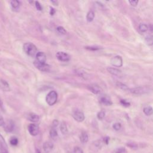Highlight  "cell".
<instances>
[{"label": "cell", "mask_w": 153, "mask_h": 153, "mask_svg": "<svg viewBox=\"0 0 153 153\" xmlns=\"http://www.w3.org/2000/svg\"><path fill=\"white\" fill-rule=\"evenodd\" d=\"M23 51L29 56H34L37 53L36 47L31 42H26L23 45Z\"/></svg>", "instance_id": "obj_1"}, {"label": "cell", "mask_w": 153, "mask_h": 153, "mask_svg": "<svg viewBox=\"0 0 153 153\" xmlns=\"http://www.w3.org/2000/svg\"><path fill=\"white\" fill-rule=\"evenodd\" d=\"M46 102L47 104L50 106H53L54 105L57 100V94L56 91H50L45 98Z\"/></svg>", "instance_id": "obj_2"}, {"label": "cell", "mask_w": 153, "mask_h": 153, "mask_svg": "<svg viewBox=\"0 0 153 153\" xmlns=\"http://www.w3.org/2000/svg\"><path fill=\"white\" fill-rule=\"evenodd\" d=\"M130 91L133 94L141 95L148 93L149 91V88L147 87H137L130 89Z\"/></svg>", "instance_id": "obj_3"}, {"label": "cell", "mask_w": 153, "mask_h": 153, "mask_svg": "<svg viewBox=\"0 0 153 153\" xmlns=\"http://www.w3.org/2000/svg\"><path fill=\"white\" fill-rule=\"evenodd\" d=\"M33 65L39 71H42V72H48L50 70L51 66L50 65L47 64V63H39L37 61H35L33 62Z\"/></svg>", "instance_id": "obj_4"}, {"label": "cell", "mask_w": 153, "mask_h": 153, "mask_svg": "<svg viewBox=\"0 0 153 153\" xmlns=\"http://www.w3.org/2000/svg\"><path fill=\"white\" fill-rule=\"evenodd\" d=\"M27 130H28L30 134L33 136H36L39 133L38 126L34 123L29 124L27 127Z\"/></svg>", "instance_id": "obj_5"}, {"label": "cell", "mask_w": 153, "mask_h": 153, "mask_svg": "<svg viewBox=\"0 0 153 153\" xmlns=\"http://www.w3.org/2000/svg\"><path fill=\"white\" fill-rule=\"evenodd\" d=\"M56 56L59 60L62 62H68L71 59L70 56L68 53L63 51H58L56 53Z\"/></svg>", "instance_id": "obj_6"}, {"label": "cell", "mask_w": 153, "mask_h": 153, "mask_svg": "<svg viewBox=\"0 0 153 153\" xmlns=\"http://www.w3.org/2000/svg\"><path fill=\"white\" fill-rule=\"evenodd\" d=\"M111 63L115 67H121L123 65V59L120 56H115L111 60Z\"/></svg>", "instance_id": "obj_7"}, {"label": "cell", "mask_w": 153, "mask_h": 153, "mask_svg": "<svg viewBox=\"0 0 153 153\" xmlns=\"http://www.w3.org/2000/svg\"><path fill=\"white\" fill-rule=\"evenodd\" d=\"M72 117L75 121L78 122H82L85 119V116L84 113L79 110L74 111L72 114Z\"/></svg>", "instance_id": "obj_8"}, {"label": "cell", "mask_w": 153, "mask_h": 153, "mask_svg": "<svg viewBox=\"0 0 153 153\" xmlns=\"http://www.w3.org/2000/svg\"><path fill=\"white\" fill-rule=\"evenodd\" d=\"M87 88L93 93L95 94H98L102 93V89L100 88L99 85L96 84H91L90 85H88Z\"/></svg>", "instance_id": "obj_9"}, {"label": "cell", "mask_w": 153, "mask_h": 153, "mask_svg": "<svg viewBox=\"0 0 153 153\" xmlns=\"http://www.w3.org/2000/svg\"><path fill=\"white\" fill-rule=\"evenodd\" d=\"M0 153H8L7 144L3 137L0 134Z\"/></svg>", "instance_id": "obj_10"}, {"label": "cell", "mask_w": 153, "mask_h": 153, "mask_svg": "<svg viewBox=\"0 0 153 153\" xmlns=\"http://www.w3.org/2000/svg\"><path fill=\"white\" fill-rule=\"evenodd\" d=\"M3 127L6 132L10 133L12 132L14 128V123L13 121L9 120L7 123H4Z\"/></svg>", "instance_id": "obj_11"}, {"label": "cell", "mask_w": 153, "mask_h": 153, "mask_svg": "<svg viewBox=\"0 0 153 153\" xmlns=\"http://www.w3.org/2000/svg\"><path fill=\"white\" fill-rule=\"evenodd\" d=\"M54 148V145L51 142L46 141L43 143L42 148L45 153H49L51 152Z\"/></svg>", "instance_id": "obj_12"}, {"label": "cell", "mask_w": 153, "mask_h": 153, "mask_svg": "<svg viewBox=\"0 0 153 153\" xmlns=\"http://www.w3.org/2000/svg\"><path fill=\"white\" fill-rule=\"evenodd\" d=\"M36 61L39 63H45L46 62V56L44 53L39 51L36 54Z\"/></svg>", "instance_id": "obj_13"}, {"label": "cell", "mask_w": 153, "mask_h": 153, "mask_svg": "<svg viewBox=\"0 0 153 153\" xmlns=\"http://www.w3.org/2000/svg\"><path fill=\"white\" fill-rule=\"evenodd\" d=\"M107 71L109 72V73L113 75L117 76H122V72L115 68H111V67H108L107 68Z\"/></svg>", "instance_id": "obj_14"}, {"label": "cell", "mask_w": 153, "mask_h": 153, "mask_svg": "<svg viewBox=\"0 0 153 153\" xmlns=\"http://www.w3.org/2000/svg\"><path fill=\"white\" fill-rule=\"evenodd\" d=\"M27 119L33 123H36L39 120V117L35 113H29L27 115Z\"/></svg>", "instance_id": "obj_15"}, {"label": "cell", "mask_w": 153, "mask_h": 153, "mask_svg": "<svg viewBox=\"0 0 153 153\" xmlns=\"http://www.w3.org/2000/svg\"><path fill=\"white\" fill-rule=\"evenodd\" d=\"M100 102L101 103H102L103 105H106V106H110L112 104V102L111 100V99L108 96H102L100 97Z\"/></svg>", "instance_id": "obj_16"}, {"label": "cell", "mask_w": 153, "mask_h": 153, "mask_svg": "<svg viewBox=\"0 0 153 153\" xmlns=\"http://www.w3.org/2000/svg\"><path fill=\"white\" fill-rule=\"evenodd\" d=\"M88 135L85 131H82L79 136V140L82 143H87L88 141Z\"/></svg>", "instance_id": "obj_17"}, {"label": "cell", "mask_w": 153, "mask_h": 153, "mask_svg": "<svg viewBox=\"0 0 153 153\" xmlns=\"http://www.w3.org/2000/svg\"><path fill=\"white\" fill-rule=\"evenodd\" d=\"M0 82H1V85H2V88L3 90H4L6 91H8L10 90V85L6 81H5L4 79H1Z\"/></svg>", "instance_id": "obj_18"}, {"label": "cell", "mask_w": 153, "mask_h": 153, "mask_svg": "<svg viewBox=\"0 0 153 153\" xmlns=\"http://www.w3.org/2000/svg\"><path fill=\"white\" fill-rule=\"evenodd\" d=\"M94 18V13L93 11H91V10L89 11L87 13V16H86L87 21L88 22H92Z\"/></svg>", "instance_id": "obj_19"}, {"label": "cell", "mask_w": 153, "mask_h": 153, "mask_svg": "<svg viewBox=\"0 0 153 153\" xmlns=\"http://www.w3.org/2000/svg\"><path fill=\"white\" fill-rule=\"evenodd\" d=\"M60 130L61 133L63 134H66L68 133V128H67V126L65 122L63 121L60 126Z\"/></svg>", "instance_id": "obj_20"}, {"label": "cell", "mask_w": 153, "mask_h": 153, "mask_svg": "<svg viewBox=\"0 0 153 153\" xmlns=\"http://www.w3.org/2000/svg\"><path fill=\"white\" fill-rule=\"evenodd\" d=\"M10 4L13 10H18L20 5V2L19 1L14 0V1H11L10 2Z\"/></svg>", "instance_id": "obj_21"}, {"label": "cell", "mask_w": 153, "mask_h": 153, "mask_svg": "<svg viewBox=\"0 0 153 153\" xmlns=\"http://www.w3.org/2000/svg\"><path fill=\"white\" fill-rule=\"evenodd\" d=\"M143 111L146 115H148V116L151 115L152 114V108L150 106L145 107L143 109Z\"/></svg>", "instance_id": "obj_22"}, {"label": "cell", "mask_w": 153, "mask_h": 153, "mask_svg": "<svg viewBox=\"0 0 153 153\" xmlns=\"http://www.w3.org/2000/svg\"><path fill=\"white\" fill-rule=\"evenodd\" d=\"M57 136H58V133H57V130L56 129V128L52 127L50 130V136L53 139H55L57 137Z\"/></svg>", "instance_id": "obj_23"}, {"label": "cell", "mask_w": 153, "mask_h": 153, "mask_svg": "<svg viewBox=\"0 0 153 153\" xmlns=\"http://www.w3.org/2000/svg\"><path fill=\"white\" fill-rule=\"evenodd\" d=\"M139 29L142 32H145L148 30V26L146 24L141 23L139 25Z\"/></svg>", "instance_id": "obj_24"}, {"label": "cell", "mask_w": 153, "mask_h": 153, "mask_svg": "<svg viewBox=\"0 0 153 153\" xmlns=\"http://www.w3.org/2000/svg\"><path fill=\"white\" fill-rule=\"evenodd\" d=\"M10 143L13 146H16L19 143V140L16 137H11L10 139Z\"/></svg>", "instance_id": "obj_25"}, {"label": "cell", "mask_w": 153, "mask_h": 153, "mask_svg": "<svg viewBox=\"0 0 153 153\" xmlns=\"http://www.w3.org/2000/svg\"><path fill=\"white\" fill-rule=\"evenodd\" d=\"M117 86H118L120 88L122 89V90H129L128 87L125 85L124 84H123L121 82H117Z\"/></svg>", "instance_id": "obj_26"}, {"label": "cell", "mask_w": 153, "mask_h": 153, "mask_svg": "<svg viewBox=\"0 0 153 153\" xmlns=\"http://www.w3.org/2000/svg\"><path fill=\"white\" fill-rule=\"evenodd\" d=\"M85 48V49L90 51H97L101 48L100 47H97V46H87Z\"/></svg>", "instance_id": "obj_27"}, {"label": "cell", "mask_w": 153, "mask_h": 153, "mask_svg": "<svg viewBox=\"0 0 153 153\" xmlns=\"http://www.w3.org/2000/svg\"><path fill=\"white\" fill-rule=\"evenodd\" d=\"M127 145L128 147H130V148H131V149H136L137 148V145L136 143L133 142H128V143H127Z\"/></svg>", "instance_id": "obj_28"}, {"label": "cell", "mask_w": 153, "mask_h": 153, "mask_svg": "<svg viewBox=\"0 0 153 153\" xmlns=\"http://www.w3.org/2000/svg\"><path fill=\"white\" fill-rule=\"evenodd\" d=\"M57 30L58 31V32L60 34H63V35H65L66 33V30H65V29L62 27V26H58L57 27Z\"/></svg>", "instance_id": "obj_29"}, {"label": "cell", "mask_w": 153, "mask_h": 153, "mask_svg": "<svg viewBox=\"0 0 153 153\" xmlns=\"http://www.w3.org/2000/svg\"><path fill=\"white\" fill-rule=\"evenodd\" d=\"M105 116V113L104 111H102L99 112L97 113V118H98L99 120H103V119L104 118Z\"/></svg>", "instance_id": "obj_30"}, {"label": "cell", "mask_w": 153, "mask_h": 153, "mask_svg": "<svg viewBox=\"0 0 153 153\" xmlns=\"http://www.w3.org/2000/svg\"><path fill=\"white\" fill-rule=\"evenodd\" d=\"M145 41H146V44L148 45H152V42H153L152 36H149L146 37V39H145Z\"/></svg>", "instance_id": "obj_31"}, {"label": "cell", "mask_w": 153, "mask_h": 153, "mask_svg": "<svg viewBox=\"0 0 153 153\" xmlns=\"http://www.w3.org/2000/svg\"><path fill=\"white\" fill-rule=\"evenodd\" d=\"M112 127H113V128L115 130L118 131L121 128V124L120 123H114L113 124Z\"/></svg>", "instance_id": "obj_32"}, {"label": "cell", "mask_w": 153, "mask_h": 153, "mask_svg": "<svg viewBox=\"0 0 153 153\" xmlns=\"http://www.w3.org/2000/svg\"><path fill=\"white\" fill-rule=\"evenodd\" d=\"M120 103H121V104L123 106H124L125 107H128L130 105V102H128L126 100H124V99H121L120 100Z\"/></svg>", "instance_id": "obj_33"}, {"label": "cell", "mask_w": 153, "mask_h": 153, "mask_svg": "<svg viewBox=\"0 0 153 153\" xmlns=\"http://www.w3.org/2000/svg\"><path fill=\"white\" fill-rule=\"evenodd\" d=\"M74 153H84L83 150L79 146H75L74 148Z\"/></svg>", "instance_id": "obj_34"}, {"label": "cell", "mask_w": 153, "mask_h": 153, "mask_svg": "<svg viewBox=\"0 0 153 153\" xmlns=\"http://www.w3.org/2000/svg\"><path fill=\"white\" fill-rule=\"evenodd\" d=\"M35 7H36V8L39 10V11H41L42 10V7L41 5V4L38 2V1H35Z\"/></svg>", "instance_id": "obj_35"}, {"label": "cell", "mask_w": 153, "mask_h": 153, "mask_svg": "<svg viewBox=\"0 0 153 153\" xmlns=\"http://www.w3.org/2000/svg\"><path fill=\"white\" fill-rule=\"evenodd\" d=\"M125 152H126V149L124 148H123V147H121V148H118L115 151V153H124Z\"/></svg>", "instance_id": "obj_36"}, {"label": "cell", "mask_w": 153, "mask_h": 153, "mask_svg": "<svg viewBox=\"0 0 153 153\" xmlns=\"http://www.w3.org/2000/svg\"><path fill=\"white\" fill-rule=\"evenodd\" d=\"M102 142H101V140L100 141V140H97V141H96L95 142H94V146H96L97 148H98V149H100V148H101V146H102Z\"/></svg>", "instance_id": "obj_37"}, {"label": "cell", "mask_w": 153, "mask_h": 153, "mask_svg": "<svg viewBox=\"0 0 153 153\" xmlns=\"http://www.w3.org/2000/svg\"><path fill=\"white\" fill-rule=\"evenodd\" d=\"M138 1H134V0H131V1H129L128 2L130 4V5L133 7H136L138 3Z\"/></svg>", "instance_id": "obj_38"}, {"label": "cell", "mask_w": 153, "mask_h": 153, "mask_svg": "<svg viewBox=\"0 0 153 153\" xmlns=\"http://www.w3.org/2000/svg\"><path fill=\"white\" fill-rule=\"evenodd\" d=\"M58 124H59V121L57 120H54L52 123V127L56 128Z\"/></svg>", "instance_id": "obj_39"}, {"label": "cell", "mask_w": 153, "mask_h": 153, "mask_svg": "<svg viewBox=\"0 0 153 153\" xmlns=\"http://www.w3.org/2000/svg\"><path fill=\"white\" fill-rule=\"evenodd\" d=\"M109 137H108V136H106V137H104V139H103V142L106 143V144H108V143H109Z\"/></svg>", "instance_id": "obj_40"}, {"label": "cell", "mask_w": 153, "mask_h": 153, "mask_svg": "<svg viewBox=\"0 0 153 153\" xmlns=\"http://www.w3.org/2000/svg\"><path fill=\"white\" fill-rule=\"evenodd\" d=\"M56 13V10L54 8H50V14L51 16H53Z\"/></svg>", "instance_id": "obj_41"}, {"label": "cell", "mask_w": 153, "mask_h": 153, "mask_svg": "<svg viewBox=\"0 0 153 153\" xmlns=\"http://www.w3.org/2000/svg\"><path fill=\"white\" fill-rule=\"evenodd\" d=\"M4 120L3 119V118L0 115V126H3V125L4 124Z\"/></svg>", "instance_id": "obj_42"}, {"label": "cell", "mask_w": 153, "mask_h": 153, "mask_svg": "<svg viewBox=\"0 0 153 153\" xmlns=\"http://www.w3.org/2000/svg\"><path fill=\"white\" fill-rule=\"evenodd\" d=\"M50 2L54 5H58V2L56 1H51Z\"/></svg>", "instance_id": "obj_43"}, {"label": "cell", "mask_w": 153, "mask_h": 153, "mask_svg": "<svg viewBox=\"0 0 153 153\" xmlns=\"http://www.w3.org/2000/svg\"><path fill=\"white\" fill-rule=\"evenodd\" d=\"M2 106H3V102L1 100V99L0 98V108H2Z\"/></svg>", "instance_id": "obj_44"}, {"label": "cell", "mask_w": 153, "mask_h": 153, "mask_svg": "<svg viewBox=\"0 0 153 153\" xmlns=\"http://www.w3.org/2000/svg\"><path fill=\"white\" fill-rule=\"evenodd\" d=\"M36 153H41V152H40V151H39V149H36Z\"/></svg>", "instance_id": "obj_45"}]
</instances>
